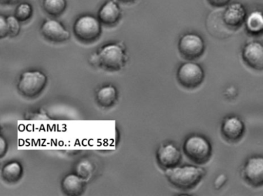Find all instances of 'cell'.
Listing matches in <instances>:
<instances>
[{"label": "cell", "instance_id": "obj_1", "mask_svg": "<svg viewBox=\"0 0 263 196\" xmlns=\"http://www.w3.org/2000/svg\"><path fill=\"white\" fill-rule=\"evenodd\" d=\"M166 176L169 182L182 190L195 188L204 177L205 171L195 165H183L166 169Z\"/></svg>", "mask_w": 263, "mask_h": 196}, {"label": "cell", "instance_id": "obj_2", "mask_svg": "<svg viewBox=\"0 0 263 196\" xmlns=\"http://www.w3.org/2000/svg\"><path fill=\"white\" fill-rule=\"evenodd\" d=\"M184 154L192 162L203 165L209 162L212 155V146L207 138L201 135L189 136L183 145Z\"/></svg>", "mask_w": 263, "mask_h": 196}, {"label": "cell", "instance_id": "obj_3", "mask_svg": "<svg viewBox=\"0 0 263 196\" xmlns=\"http://www.w3.org/2000/svg\"><path fill=\"white\" fill-rule=\"evenodd\" d=\"M47 83V78L40 71H27L23 73L18 84V90L21 94L27 98L39 96Z\"/></svg>", "mask_w": 263, "mask_h": 196}, {"label": "cell", "instance_id": "obj_4", "mask_svg": "<svg viewBox=\"0 0 263 196\" xmlns=\"http://www.w3.org/2000/svg\"><path fill=\"white\" fill-rule=\"evenodd\" d=\"M101 21L93 16L86 15L77 19L73 26V32L78 39L85 42H91L98 39L101 34Z\"/></svg>", "mask_w": 263, "mask_h": 196}, {"label": "cell", "instance_id": "obj_5", "mask_svg": "<svg viewBox=\"0 0 263 196\" xmlns=\"http://www.w3.org/2000/svg\"><path fill=\"white\" fill-rule=\"evenodd\" d=\"M177 79L184 88L194 90L201 85L204 81V70L196 62H185L178 68Z\"/></svg>", "mask_w": 263, "mask_h": 196}, {"label": "cell", "instance_id": "obj_6", "mask_svg": "<svg viewBox=\"0 0 263 196\" xmlns=\"http://www.w3.org/2000/svg\"><path fill=\"white\" fill-rule=\"evenodd\" d=\"M98 62L109 71H118L125 63V54L119 45L110 44L101 50L98 56Z\"/></svg>", "mask_w": 263, "mask_h": 196}, {"label": "cell", "instance_id": "obj_7", "mask_svg": "<svg viewBox=\"0 0 263 196\" xmlns=\"http://www.w3.org/2000/svg\"><path fill=\"white\" fill-rule=\"evenodd\" d=\"M205 49L201 36L195 33H187L181 36L178 42V50L187 60H195L202 56Z\"/></svg>", "mask_w": 263, "mask_h": 196}, {"label": "cell", "instance_id": "obj_8", "mask_svg": "<svg viewBox=\"0 0 263 196\" xmlns=\"http://www.w3.org/2000/svg\"><path fill=\"white\" fill-rule=\"evenodd\" d=\"M242 176L252 186H263V156L249 158L243 167Z\"/></svg>", "mask_w": 263, "mask_h": 196}, {"label": "cell", "instance_id": "obj_9", "mask_svg": "<svg viewBox=\"0 0 263 196\" xmlns=\"http://www.w3.org/2000/svg\"><path fill=\"white\" fill-rule=\"evenodd\" d=\"M245 131L246 125L244 122L236 116H227L221 124V134L230 142H238L244 136Z\"/></svg>", "mask_w": 263, "mask_h": 196}, {"label": "cell", "instance_id": "obj_10", "mask_svg": "<svg viewBox=\"0 0 263 196\" xmlns=\"http://www.w3.org/2000/svg\"><path fill=\"white\" fill-rule=\"evenodd\" d=\"M245 63L254 70H263V44L251 42L246 44L241 53Z\"/></svg>", "mask_w": 263, "mask_h": 196}, {"label": "cell", "instance_id": "obj_11", "mask_svg": "<svg viewBox=\"0 0 263 196\" xmlns=\"http://www.w3.org/2000/svg\"><path fill=\"white\" fill-rule=\"evenodd\" d=\"M181 153L179 148L172 143L161 145L157 151L158 163L163 168H174L178 166L181 161Z\"/></svg>", "mask_w": 263, "mask_h": 196}, {"label": "cell", "instance_id": "obj_12", "mask_svg": "<svg viewBox=\"0 0 263 196\" xmlns=\"http://www.w3.org/2000/svg\"><path fill=\"white\" fill-rule=\"evenodd\" d=\"M41 34L47 40L53 42H64L70 37V33L58 21L49 19L43 24Z\"/></svg>", "mask_w": 263, "mask_h": 196}, {"label": "cell", "instance_id": "obj_13", "mask_svg": "<svg viewBox=\"0 0 263 196\" xmlns=\"http://www.w3.org/2000/svg\"><path fill=\"white\" fill-rule=\"evenodd\" d=\"M246 12L245 7L238 3L231 4L222 14L223 20L232 31L240 28L246 21Z\"/></svg>", "mask_w": 263, "mask_h": 196}, {"label": "cell", "instance_id": "obj_14", "mask_svg": "<svg viewBox=\"0 0 263 196\" xmlns=\"http://www.w3.org/2000/svg\"><path fill=\"white\" fill-rule=\"evenodd\" d=\"M100 21L107 27L118 24L121 17V10L116 3L110 0L106 3L98 13Z\"/></svg>", "mask_w": 263, "mask_h": 196}, {"label": "cell", "instance_id": "obj_15", "mask_svg": "<svg viewBox=\"0 0 263 196\" xmlns=\"http://www.w3.org/2000/svg\"><path fill=\"white\" fill-rule=\"evenodd\" d=\"M212 13L208 17L207 24H215L214 27H207L212 36L218 39H224L232 34V30L224 24L221 13Z\"/></svg>", "mask_w": 263, "mask_h": 196}, {"label": "cell", "instance_id": "obj_16", "mask_svg": "<svg viewBox=\"0 0 263 196\" xmlns=\"http://www.w3.org/2000/svg\"><path fill=\"white\" fill-rule=\"evenodd\" d=\"M85 179L78 174L66 176L62 182V189L67 195L76 196L82 194L85 188Z\"/></svg>", "mask_w": 263, "mask_h": 196}, {"label": "cell", "instance_id": "obj_17", "mask_svg": "<svg viewBox=\"0 0 263 196\" xmlns=\"http://www.w3.org/2000/svg\"><path fill=\"white\" fill-rule=\"evenodd\" d=\"M118 93L116 89L112 85L103 87L97 94V101L98 104L104 108L112 106L116 102Z\"/></svg>", "mask_w": 263, "mask_h": 196}, {"label": "cell", "instance_id": "obj_18", "mask_svg": "<svg viewBox=\"0 0 263 196\" xmlns=\"http://www.w3.org/2000/svg\"><path fill=\"white\" fill-rule=\"evenodd\" d=\"M23 176V167L18 162H10L4 165L2 176L10 183H16Z\"/></svg>", "mask_w": 263, "mask_h": 196}, {"label": "cell", "instance_id": "obj_19", "mask_svg": "<svg viewBox=\"0 0 263 196\" xmlns=\"http://www.w3.org/2000/svg\"><path fill=\"white\" fill-rule=\"evenodd\" d=\"M246 28L252 34H262L263 13L258 11L251 13L246 20Z\"/></svg>", "mask_w": 263, "mask_h": 196}, {"label": "cell", "instance_id": "obj_20", "mask_svg": "<svg viewBox=\"0 0 263 196\" xmlns=\"http://www.w3.org/2000/svg\"><path fill=\"white\" fill-rule=\"evenodd\" d=\"M67 7L66 0H44V9L50 16H58L64 13Z\"/></svg>", "mask_w": 263, "mask_h": 196}, {"label": "cell", "instance_id": "obj_21", "mask_svg": "<svg viewBox=\"0 0 263 196\" xmlns=\"http://www.w3.org/2000/svg\"><path fill=\"white\" fill-rule=\"evenodd\" d=\"M33 9L28 4H21L16 8V17L20 22H26L32 17Z\"/></svg>", "mask_w": 263, "mask_h": 196}, {"label": "cell", "instance_id": "obj_22", "mask_svg": "<svg viewBox=\"0 0 263 196\" xmlns=\"http://www.w3.org/2000/svg\"><path fill=\"white\" fill-rule=\"evenodd\" d=\"M7 21L9 27V36L11 37L17 36L20 33V30H21L20 21L14 16H9L7 17Z\"/></svg>", "mask_w": 263, "mask_h": 196}, {"label": "cell", "instance_id": "obj_23", "mask_svg": "<svg viewBox=\"0 0 263 196\" xmlns=\"http://www.w3.org/2000/svg\"><path fill=\"white\" fill-rule=\"evenodd\" d=\"M92 170H93V167H92L91 164L85 161V162H81L78 165V168H77V173L83 179H87L91 174Z\"/></svg>", "mask_w": 263, "mask_h": 196}, {"label": "cell", "instance_id": "obj_24", "mask_svg": "<svg viewBox=\"0 0 263 196\" xmlns=\"http://www.w3.org/2000/svg\"><path fill=\"white\" fill-rule=\"evenodd\" d=\"M9 35V27L7 19L4 16H0V37L4 39Z\"/></svg>", "mask_w": 263, "mask_h": 196}, {"label": "cell", "instance_id": "obj_25", "mask_svg": "<svg viewBox=\"0 0 263 196\" xmlns=\"http://www.w3.org/2000/svg\"><path fill=\"white\" fill-rule=\"evenodd\" d=\"M208 2L213 7L221 8L226 7L230 2V0H208Z\"/></svg>", "mask_w": 263, "mask_h": 196}, {"label": "cell", "instance_id": "obj_26", "mask_svg": "<svg viewBox=\"0 0 263 196\" xmlns=\"http://www.w3.org/2000/svg\"><path fill=\"white\" fill-rule=\"evenodd\" d=\"M7 151V143L4 138H0V156L4 157Z\"/></svg>", "mask_w": 263, "mask_h": 196}, {"label": "cell", "instance_id": "obj_27", "mask_svg": "<svg viewBox=\"0 0 263 196\" xmlns=\"http://www.w3.org/2000/svg\"><path fill=\"white\" fill-rule=\"evenodd\" d=\"M3 5H14L19 2V0H0Z\"/></svg>", "mask_w": 263, "mask_h": 196}, {"label": "cell", "instance_id": "obj_28", "mask_svg": "<svg viewBox=\"0 0 263 196\" xmlns=\"http://www.w3.org/2000/svg\"><path fill=\"white\" fill-rule=\"evenodd\" d=\"M120 1L124 3V4H132V3L135 2L136 0H120Z\"/></svg>", "mask_w": 263, "mask_h": 196}]
</instances>
